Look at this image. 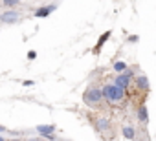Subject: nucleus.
Listing matches in <instances>:
<instances>
[{
  "label": "nucleus",
  "instance_id": "f3484780",
  "mask_svg": "<svg viewBox=\"0 0 156 141\" xmlns=\"http://www.w3.org/2000/svg\"><path fill=\"white\" fill-rule=\"evenodd\" d=\"M4 130H6V128H4V126H2V125H0V132H4Z\"/></svg>",
  "mask_w": 156,
  "mask_h": 141
},
{
  "label": "nucleus",
  "instance_id": "ddd939ff",
  "mask_svg": "<svg viewBox=\"0 0 156 141\" xmlns=\"http://www.w3.org/2000/svg\"><path fill=\"white\" fill-rule=\"evenodd\" d=\"M2 2H4L6 8H13V6H17V4L20 2V0H2Z\"/></svg>",
  "mask_w": 156,
  "mask_h": 141
},
{
  "label": "nucleus",
  "instance_id": "0eeeda50",
  "mask_svg": "<svg viewBox=\"0 0 156 141\" xmlns=\"http://www.w3.org/2000/svg\"><path fill=\"white\" fill-rule=\"evenodd\" d=\"M55 9V6H44V8H39L37 11H35V17H39V19H44V17H48L51 11Z\"/></svg>",
  "mask_w": 156,
  "mask_h": 141
},
{
  "label": "nucleus",
  "instance_id": "f257e3e1",
  "mask_svg": "<svg viewBox=\"0 0 156 141\" xmlns=\"http://www.w3.org/2000/svg\"><path fill=\"white\" fill-rule=\"evenodd\" d=\"M101 92H103V97H105L108 103H112V105H118V103L125 101V88H121V86H118V84H114V83L105 84V86L101 88Z\"/></svg>",
  "mask_w": 156,
  "mask_h": 141
},
{
  "label": "nucleus",
  "instance_id": "f8f14e48",
  "mask_svg": "<svg viewBox=\"0 0 156 141\" xmlns=\"http://www.w3.org/2000/svg\"><path fill=\"white\" fill-rule=\"evenodd\" d=\"M114 70H116V72H125V70H127V64L121 62V60H116V62H114Z\"/></svg>",
  "mask_w": 156,
  "mask_h": 141
},
{
  "label": "nucleus",
  "instance_id": "6e6552de",
  "mask_svg": "<svg viewBox=\"0 0 156 141\" xmlns=\"http://www.w3.org/2000/svg\"><path fill=\"white\" fill-rule=\"evenodd\" d=\"M136 86H138L141 92H149V79H147L145 75H140V77L136 79Z\"/></svg>",
  "mask_w": 156,
  "mask_h": 141
},
{
  "label": "nucleus",
  "instance_id": "dca6fc26",
  "mask_svg": "<svg viewBox=\"0 0 156 141\" xmlns=\"http://www.w3.org/2000/svg\"><path fill=\"white\" fill-rule=\"evenodd\" d=\"M22 84H24V86H33V81H24Z\"/></svg>",
  "mask_w": 156,
  "mask_h": 141
},
{
  "label": "nucleus",
  "instance_id": "39448f33",
  "mask_svg": "<svg viewBox=\"0 0 156 141\" xmlns=\"http://www.w3.org/2000/svg\"><path fill=\"white\" fill-rule=\"evenodd\" d=\"M0 20L6 22V24H13V22L19 20V13H17V11H6V13H2Z\"/></svg>",
  "mask_w": 156,
  "mask_h": 141
},
{
  "label": "nucleus",
  "instance_id": "423d86ee",
  "mask_svg": "<svg viewBox=\"0 0 156 141\" xmlns=\"http://www.w3.org/2000/svg\"><path fill=\"white\" fill-rule=\"evenodd\" d=\"M110 35H112V31H105L101 37H99V40H98V44H96V48H94V53H99V50L103 48V44L110 39Z\"/></svg>",
  "mask_w": 156,
  "mask_h": 141
},
{
  "label": "nucleus",
  "instance_id": "f03ea898",
  "mask_svg": "<svg viewBox=\"0 0 156 141\" xmlns=\"http://www.w3.org/2000/svg\"><path fill=\"white\" fill-rule=\"evenodd\" d=\"M101 101H103V92H101V88L90 86V88L85 90V94H83V103H85L87 106H98Z\"/></svg>",
  "mask_w": 156,
  "mask_h": 141
},
{
  "label": "nucleus",
  "instance_id": "4468645a",
  "mask_svg": "<svg viewBox=\"0 0 156 141\" xmlns=\"http://www.w3.org/2000/svg\"><path fill=\"white\" fill-rule=\"evenodd\" d=\"M35 57H37V53H35L33 50H31V51H28V59H30V60H33Z\"/></svg>",
  "mask_w": 156,
  "mask_h": 141
},
{
  "label": "nucleus",
  "instance_id": "7ed1b4c3",
  "mask_svg": "<svg viewBox=\"0 0 156 141\" xmlns=\"http://www.w3.org/2000/svg\"><path fill=\"white\" fill-rule=\"evenodd\" d=\"M130 79H132V72H129V70H125V72H121V74H118L116 75V79H114V84H118V86H121V88H129L130 86Z\"/></svg>",
  "mask_w": 156,
  "mask_h": 141
},
{
  "label": "nucleus",
  "instance_id": "2eb2a0df",
  "mask_svg": "<svg viewBox=\"0 0 156 141\" xmlns=\"http://www.w3.org/2000/svg\"><path fill=\"white\" fill-rule=\"evenodd\" d=\"M138 39H140V37H138V35H130V37H129V40H130V42H136V40H138Z\"/></svg>",
  "mask_w": 156,
  "mask_h": 141
},
{
  "label": "nucleus",
  "instance_id": "9b49d317",
  "mask_svg": "<svg viewBox=\"0 0 156 141\" xmlns=\"http://www.w3.org/2000/svg\"><path fill=\"white\" fill-rule=\"evenodd\" d=\"M123 137H125V139H132V137H136V130H134L132 126H125V128H123Z\"/></svg>",
  "mask_w": 156,
  "mask_h": 141
},
{
  "label": "nucleus",
  "instance_id": "20e7f679",
  "mask_svg": "<svg viewBox=\"0 0 156 141\" xmlns=\"http://www.w3.org/2000/svg\"><path fill=\"white\" fill-rule=\"evenodd\" d=\"M53 130H55L53 125H39L37 126V132L44 137H53Z\"/></svg>",
  "mask_w": 156,
  "mask_h": 141
},
{
  "label": "nucleus",
  "instance_id": "9d476101",
  "mask_svg": "<svg viewBox=\"0 0 156 141\" xmlns=\"http://www.w3.org/2000/svg\"><path fill=\"white\" fill-rule=\"evenodd\" d=\"M96 126H98V130L105 132V130H108V128H110V123H108V119L101 117V119H98V121H96Z\"/></svg>",
  "mask_w": 156,
  "mask_h": 141
},
{
  "label": "nucleus",
  "instance_id": "1a4fd4ad",
  "mask_svg": "<svg viewBox=\"0 0 156 141\" xmlns=\"http://www.w3.org/2000/svg\"><path fill=\"white\" fill-rule=\"evenodd\" d=\"M138 119L141 123H145L149 119V112H147V106L145 105H140V108H138Z\"/></svg>",
  "mask_w": 156,
  "mask_h": 141
}]
</instances>
